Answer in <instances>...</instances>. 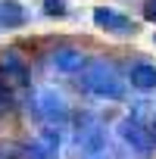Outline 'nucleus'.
<instances>
[{"label":"nucleus","instance_id":"1","mask_svg":"<svg viewBox=\"0 0 156 159\" xmlns=\"http://www.w3.org/2000/svg\"><path fill=\"white\" fill-rule=\"evenodd\" d=\"M78 84H81L91 97L97 100H109V103H122L128 97V81L119 72V66L106 56H97L85 66V72L78 75Z\"/></svg>","mask_w":156,"mask_h":159},{"label":"nucleus","instance_id":"2","mask_svg":"<svg viewBox=\"0 0 156 159\" xmlns=\"http://www.w3.org/2000/svg\"><path fill=\"white\" fill-rule=\"evenodd\" d=\"M28 112L44 125V128H66L72 122V109L66 103V97L53 88H41L31 94L28 100Z\"/></svg>","mask_w":156,"mask_h":159},{"label":"nucleus","instance_id":"3","mask_svg":"<svg viewBox=\"0 0 156 159\" xmlns=\"http://www.w3.org/2000/svg\"><path fill=\"white\" fill-rule=\"evenodd\" d=\"M75 147L81 159H109L106 150V128L94 112L75 116Z\"/></svg>","mask_w":156,"mask_h":159},{"label":"nucleus","instance_id":"4","mask_svg":"<svg viewBox=\"0 0 156 159\" xmlns=\"http://www.w3.org/2000/svg\"><path fill=\"white\" fill-rule=\"evenodd\" d=\"M116 131H119L122 143H125L137 159H150V156L156 153V140H153V134H150V125H144L137 112L122 116L119 125H116Z\"/></svg>","mask_w":156,"mask_h":159},{"label":"nucleus","instance_id":"5","mask_svg":"<svg viewBox=\"0 0 156 159\" xmlns=\"http://www.w3.org/2000/svg\"><path fill=\"white\" fill-rule=\"evenodd\" d=\"M62 150V128H41L28 143L19 147V159H56Z\"/></svg>","mask_w":156,"mask_h":159},{"label":"nucleus","instance_id":"6","mask_svg":"<svg viewBox=\"0 0 156 159\" xmlns=\"http://www.w3.org/2000/svg\"><path fill=\"white\" fill-rule=\"evenodd\" d=\"M91 19H94V25L100 31H109V34H137V22L131 16L112 10V7H94Z\"/></svg>","mask_w":156,"mask_h":159},{"label":"nucleus","instance_id":"7","mask_svg":"<svg viewBox=\"0 0 156 159\" xmlns=\"http://www.w3.org/2000/svg\"><path fill=\"white\" fill-rule=\"evenodd\" d=\"M47 62H50V69H53V72H59V75H81V72H85V66H88L91 59H88L81 50H78V47L62 44V47L50 50Z\"/></svg>","mask_w":156,"mask_h":159},{"label":"nucleus","instance_id":"8","mask_svg":"<svg viewBox=\"0 0 156 159\" xmlns=\"http://www.w3.org/2000/svg\"><path fill=\"white\" fill-rule=\"evenodd\" d=\"M0 81L10 84V88H25L28 84V66L16 50L0 53Z\"/></svg>","mask_w":156,"mask_h":159},{"label":"nucleus","instance_id":"9","mask_svg":"<svg viewBox=\"0 0 156 159\" xmlns=\"http://www.w3.org/2000/svg\"><path fill=\"white\" fill-rule=\"evenodd\" d=\"M28 22V10L19 0H0V31H16Z\"/></svg>","mask_w":156,"mask_h":159},{"label":"nucleus","instance_id":"10","mask_svg":"<svg viewBox=\"0 0 156 159\" xmlns=\"http://www.w3.org/2000/svg\"><path fill=\"white\" fill-rule=\"evenodd\" d=\"M128 81L137 91H156V66L153 62H131Z\"/></svg>","mask_w":156,"mask_h":159},{"label":"nucleus","instance_id":"11","mask_svg":"<svg viewBox=\"0 0 156 159\" xmlns=\"http://www.w3.org/2000/svg\"><path fill=\"white\" fill-rule=\"evenodd\" d=\"M41 3H44V16H50V19L69 16V0H41Z\"/></svg>","mask_w":156,"mask_h":159},{"label":"nucleus","instance_id":"12","mask_svg":"<svg viewBox=\"0 0 156 159\" xmlns=\"http://www.w3.org/2000/svg\"><path fill=\"white\" fill-rule=\"evenodd\" d=\"M13 106H16V94H13V88L0 81V116L13 112Z\"/></svg>","mask_w":156,"mask_h":159},{"label":"nucleus","instance_id":"13","mask_svg":"<svg viewBox=\"0 0 156 159\" xmlns=\"http://www.w3.org/2000/svg\"><path fill=\"white\" fill-rule=\"evenodd\" d=\"M144 19L156 22V0H144Z\"/></svg>","mask_w":156,"mask_h":159},{"label":"nucleus","instance_id":"14","mask_svg":"<svg viewBox=\"0 0 156 159\" xmlns=\"http://www.w3.org/2000/svg\"><path fill=\"white\" fill-rule=\"evenodd\" d=\"M150 134H153V140H156V112H153V119H150Z\"/></svg>","mask_w":156,"mask_h":159}]
</instances>
